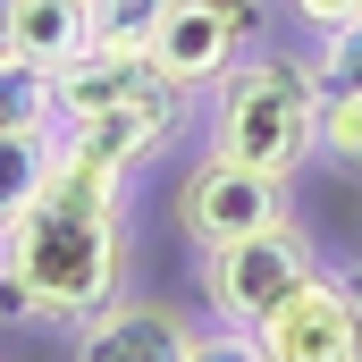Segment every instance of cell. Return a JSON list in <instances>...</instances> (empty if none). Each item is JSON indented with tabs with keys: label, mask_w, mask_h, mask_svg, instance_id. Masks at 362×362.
I'll use <instances>...</instances> for the list:
<instances>
[{
	"label": "cell",
	"mask_w": 362,
	"mask_h": 362,
	"mask_svg": "<svg viewBox=\"0 0 362 362\" xmlns=\"http://www.w3.org/2000/svg\"><path fill=\"white\" fill-rule=\"evenodd\" d=\"M127 211H101L76 194H51L0 228V320H76L127 286Z\"/></svg>",
	"instance_id": "6da1fadb"
},
{
	"label": "cell",
	"mask_w": 362,
	"mask_h": 362,
	"mask_svg": "<svg viewBox=\"0 0 362 362\" xmlns=\"http://www.w3.org/2000/svg\"><path fill=\"white\" fill-rule=\"evenodd\" d=\"M312 118H320V76L312 59L286 51H245L219 85H211V152L262 169V177H295L312 160Z\"/></svg>",
	"instance_id": "7a4b0ae2"
},
{
	"label": "cell",
	"mask_w": 362,
	"mask_h": 362,
	"mask_svg": "<svg viewBox=\"0 0 362 362\" xmlns=\"http://www.w3.org/2000/svg\"><path fill=\"white\" fill-rule=\"evenodd\" d=\"M303 278H312V245H303L295 219H278V228H262V236H236V245H211V253H202V295H211V312H219L228 329H262Z\"/></svg>",
	"instance_id": "3957f363"
},
{
	"label": "cell",
	"mask_w": 362,
	"mask_h": 362,
	"mask_svg": "<svg viewBox=\"0 0 362 362\" xmlns=\"http://www.w3.org/2000/svg\"><path fill=\"white\" fill-rule=\"evenodd\" d=\"M253 34H262V0H177V8L144 34V51H152V68H160L169 85L202 93V85H219V76L253 51Z\"/></svg>",
	"instance_id": "277c9868"
},
{
	"label": "cell",
	"mask_w": 362,
	"mask_h": 362,
	"mask_svg": "<svg viewBox=\"0 0 362 362\" xmlns=\"http://www.w3.org/2000/svg\"><path fill=\"white\" fill-rule=\"evenodd\" d=\"M278 219H286V177H262V169H245V160H228V152L194 160L177 177V228L194 236V253L236 245V236H262Z\"/></svg>",
	"instance_id": "5b68a950"
},
{
	"label": "cell",
	"mask_w": 362,
	"mask_h": 362,
	"mask_svg": "<svg viewBox=\"0 0 362 362\" xmlns=\"http://www.w3.org/2000/svg\"><path fill=\"white\" fill-rule=\"evenodd\" d=\"M177 127H185V85H152V93H135V101H118V110L59 118V144L101 152V160H118V169H135V160L169 152V144H177Z\"/></svg>",
	"instance_id": "8992f818"
},
{
	"label": "cell",
	"mask_w": 362,
	"mask_h": 362,
	"mask_svg": "<svg viewBox=\"0 0 362 362\" xmlns=\"http://www.w3.org/2000/svg\"><path fill=\"white\" fill-rule=\"evenodd\" d=\"M185 346H194L185 312L177 303H144V295L101 303L76 329V362H185Z\"/></svg>",
	"instance_id": "52a82bcc"
},
{
	"label": "cell",
	"mask_w": 362,
	"mask_h": 362,
	"mask_svg": "<svg viewBox=\"0 0 362 362\" xmlns=\"http://www.w3.org/2000/svg\"><path fill=\"white\" fill-rule=\"evenodd\" d=\"M253 337H262V354H270V362H354L346 295H337V278H320V270L303 278V286L278 303Z\"/></svg>",
	"instance_id": "ba28073f"
},
{
	"label": "cell",
	"mask_w": 362,
	"mask_h": 362,
	"mask_svg": "<svg viewBox=\"0 0 362 362\" xmlns=\"http://www.w3.org/2000/svg\"><path fill=\"white\" fill-rule=\"evenodd\" d=\"M152 85H169V76L152 68L144 42H85L51 76V101H59V118H93V110H118V101H135V93H152Z\"/></svg>",
	"instance_id": "9c48e42d"
},
{
	"label": "cell",
	"mask_w": 362,
	"mask_h": 362,
	"mask_svg": "<svg viewBox=\"0 0 362 362\" xmlns=\"http://www.w3.org/2000/svg\"><path fill=\"white\" fill-rule=\"evenodd\" d=\"M85 42H93V8L85 0H17L8 8V59H25L42 76H59Z\"/></svg>",
	"instance_id": "30bf717a"
},
{
	"label": "cell",
	"mask_w": 362,
	"mask_h": 362,
	"mask_svg": "<svg viewBox=\"0 0 362 362\" xmlns=\"http://www.w3.org/2000/svg\"><path fill=\"white\" fill-rule=\"evenodd\" d=\"M51 169H59V127H17V135H0V228L42 202Z\"/></svg>",
	"instance_id": "8fae6325"
},
{
	"label": "cell",
	"mask_w": 362,
	"mask_h": 362,
	"mask_svg": "<svg viewBox=\"0 0 362 362\" xmlns=\"http://www.w3.org/2000/svg\"><path fill=\"white\" fill-rule=\"evenodd\" d=\"M312 152H320V160H337V169H362V93H346V85H320Z\"/></svg>",
	"instance_id": "7c38bea8"
},
{
	"label": "cell",
	"mask_w": 362,
	"mask_h": 362,
	"mask_svg": "<svg viewBox=\"0 0 362 362\" xmlns=\"http://www.w3.org/2000/svg\"><path fill=\"white\" fill-rule=\"evenodd\" d=\"M17 127H59V101H51V76L25 68V59H0V135Z\"/></svg>",
	"instance_id": "4fadbf2b"
},
{
	"label": "cell",
	"mask_w": 362,
	"mask_h": 362,
	"mask_svg": "<svg viewBox=\"0 0 362 362\" xmlns=\"http://www.w3.org/2000/svg\"><path fill=\"white\" fill-rule=\"evenodd\" d=\"M93 8V42H144L177 0H85Z\"/></svg>",
	"instance_id": "5bb4252c"
},
{
	"label": "cell",
	"mask_w": 362,
	"mask_h": 362,
	"mask_svg": "<svg viewBox=\"0 0 362 362\" xmlns=\"http://www.w3.org/2000/svg\"><path fill=\"white\" fill-rule=\"evenodd\" d=\"M312 76H320V85L362 93V17H354V25H337V34H320V51H312Z\"/></svg>",
	"instance_id": "9a60e30c"
},
{
	"label": "cell",
	"mask_w": 362,
	"mask_h": 362,
	"mask_svg": "<svg viewBox=\"0 0 362 362\" xmlns=\"http://www.w3.org/2000/svg\"><path fill=\"white\" fill-rule=\"evenodd\" d=\"M185 362H262V337L253 329H194Z\"/></svg>",
	"instance_id": "2e32d148"
},
{
	"label": "cell",
	"mask_w": 362,
	"mask_h": 362,
	"mask_svg": "<svg viewBox=\"0 0 362 362\" xmlns=\"http://www.w3.org/2000/svg\"><path fill=\"white\" fill-rule=\"evenodd\" d=\"M286 17L312 25V34H337V25H354V17H362V0H286Z\"/></svg>",
	"instance_id": "e0dca14e"
},
{
	"label": "cell",
	"mask_w": 362,
	"mask_h": 362,
	"mask_svg": "<svg viewBox=\"0 0 362 362\" xmlns=\"http://www.w3.org/2000/svg\"><path fill=\"white\" fill-rule=\"evenodd\" d=\"M329 278L346 295V329H354V354H362V262H346V270H329Z\"/></svg>",
	"instance_id": "ac0fdd59"
},
{
	"label": "cell",
	"mask_w": 362,
	"mask_h": 362,
	"mask_svg": "<svg viewBox=\"0 0 362 362\" xmlns=\"http://www.w3.org/2000/svg\"><path fill=\"white\" fill-rule=\"evenodd\" d=\"M8 8H17V0H0V59H8Z\"/></svg>",
	"instance_id": "d6986e66"
},
{
	"label": "cell",
	"mask_w": 362,
	"mask_h": 362,
	"mask_svg": "<svg viewBox=\"0 0 362 362\" xmlns=\"http://www.w3.org/2000/svg\"><path fill=\"white\" fill-rule=\"evenodd\" d=\"M354 362H362V354H354Z\"/></svg>",
	"instance_id": "ffe728a7"
}]
</instances>
